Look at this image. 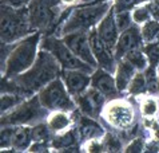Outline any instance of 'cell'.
Returning a JSON list of instances; mask_svg holds the SVG:
<instances>
[{
    "instance_id": "52a82bcc",
    "label": "cell",
    "mask_w": 159,
    "mask_h": 153,
    "mask_svg": "<svg viewBox=\"0 0 159 153\" xmlns=\"http://www.w3.org/2000/svg\"><path fill=\"white\" fill-rule=\"evenodd\" d=\"M43 48L50 51L58 62L64 67V70H83L86 73L92 74L95 71V67L86 63L79 57L72 52V50L66 44L64 40L58 38H47L43 43Z\"/></svg>"
},
{
    "instance_id": "e0dca14e",
    "label": "cell",
    "mask_w": 159,
    "mask_h": 153,
    "mask_svg": "<svg viewBox=\"0 0 159 153\" xmlns=\"http://www.w3.org/2000/svg\"><path fill=\"white\" fill-rule=\"evenodd\" d=\"M136 73H138V70L126 59H122L119 62L115 67V82L119 91H125L126 89H129L131 79L134 78Z\"/></svg>"
},
{
    "instance_id": "74e56055",
    "label": "cell",
    "mask_w": 159,
    "mask_h": 153,
    "mask_svg": "<svg viewBox=\"0 0 159 153\" xmlns=\"http://www.w3.org/2000/svg\"><path fill=\"white\" fill-rule=\"evenodd\" d=\"M144 152H159V141L157 140H152L146 144V148H144Z\"/></svg>"
},
{
    "instance_id": "d6986e66",
    "label": "cell",
    "mask_w": 159,
    "mask_h": 153,
    "mask_svg": "<svg viewBox=\"0 0 159 153\" xmlns=\"http://www.w3.org/2000/svg\"><path fill=\"white\" fill-rule=\"evenodd\" d=\"M78 132L82 138L91 140V138H99L104 134V130L92 117H79V126Z\"/></svg>"
},
{
    "instance_id": "ffe728a7",
    "label": "cell",
    "mask_w": 159,
    "mask_h": 153,
    "mask_svg": "<svg viewBox=\"0 0 159 153\" xmlns=\"http://www.w3.org/2000/svg\"><path fill=\"white\" fill-rule=\"evenodd\" d=\"M47 125L54 133H63L72 125V118L66 110H54L47 117Z\"/></svg>"
},
{
    "instance_id": "836d02e7",
    "label": "cell",
    "mask_w": 159,
    "mask_h": 153,
    "mask_svg": "<svg viewBox=\"0 0 159 153\" xmlns=\"http://www.w3.org/2000/svg\"><path fill=\"white\" fill-rule=\"evenodd\" d=\"M144 148H146L144 138L138 137V138H134V140H132V141L129 144V145H126L125 152H132V153L144 152Z\"/></svg>"
},
{
    "instance_id": "f546056e",
    "label": "cell",
    "mask_w": 159,
    "mask_h": 153,
    "mask_svg": "<svg viewBox=\"0 0 159 153\" xmlns=\"http://www.w3.org/2000/svg\"><path fill=\"white\" fill-rule=\"evenodd\" d=\"M104 151L107 152H119L122 151V140L116 136H114L112 133H107L104 136Z\"/></svg>"
},
{
    "instance_id": "2e32d148",
    "label": "cell",
    "mask_w": 159,
    "mask_h": 153,
    "mask_svg": "<svg viewBox=\"0 0 159 153\" xmlns=\"http://www.w3.org/2000/svg\"><path fill=\"white\" fill-rule=\"evenodd\" d=\"M91 85H92V87L99 90L106 97H115L119 91L116 87L115 78L111 75V71H107V70L102 69V67L92 73Z\"/></svg>"
},
{
    "instance_id": "8992f818",
    "label": "cell",
    "mask_w": 159,
    "mask_h": 153,
    "mask_svg": "<svg viewBox=\"0 0 159 153\" xmlns=\"http://www.w3.org/2000/svg\"><path fill=\"white\" fill-rule=\"evenodd\" d=\"M39 100L47 110H72L75 105L64 81L55 78L39 93Z\"/></svg>"
},
{
    "instance_id": "7a4b0ae2",
    "label": "cell",
    "mask_w": 159,
    "mask_h": 153,
    "mask_svg": "<svg viewBox=\"0 0 159 153\" xmlns=\"http://www.w3.org/2000/svg\"><path fill=\"white\" fill-rule=\"evenodd\" d=\"M39 40H40V34L36 32L11 46L7 59L4 61V63H2L6 78H15L27 71L35 63L39 55Z\"/></svg>"
},
{
    "instance_id": "ac0fdd59",
    "label": "cell",
    "mask_w": 159,
    "mask_h": 153,
    "mask_svg": "<svg viewBox=\"0 0 159 153\" xmlns=\"http://www.w3.org/2000/svg\"><path fill=\"white\" fill-rule=\"evenodd\" d=\"M79 132L78 129H68L66 130L63 133H59L58 137H55L54 140H52L51 145L54 149L59 151V152H75L76 151V148L75 146V144H76L79 140Z\"/></svg>"
},
{
    "instance_id": "e575fe53",
    "label": "cell",
    "mask_w": 159,
    "mask_h": 153,
    "mask_svg": "<svg viewBox=\"0 0 159 153\" xmlns=\"http://www.w3.org/2000/svg\"><path fill=\"white\" fill-rule=\"evenodd\" d=\"M2 2H3V4H6V6H10L14 8H23L27 6V4H30L32 0H2Z\"/></svg>"
},
{
    "instance_id": "7c38bea8",
    "label": "cell",
    "mask_w": 159,
    "mask_h": 153,
    "mask_svg": "<svg viewBox=\"0 0 159 153\" xmlns=\"http://www.w3.org/2000/svg\"><path fill=\"white\" fill-rule=\"evenodd\" d=\"M143 37H142V31L139 27L131 26L130 28H127L126 31H123L119 35V39L115 46V57L116 58H123L129 51L136 50L143 44Z\"/></svg>"
},
{
    "instance_id": "44dd1931",
    "label": "cell",
    "mask_w": 159,
    "mask_h": 153,
    "mask_svg": "<svg viewBox=\"0 0 159 153\" xmlns=\"http://www.w3.org/2000/svg\"><path fill=\"white\" fill-rule=\"evenodd\" d=\"M32 141V128H30L28 125H17L14 129V136H12V148L14 149H28Z\"/></svg>"
},
{
    "instance_id": "d4e9b609",
    "label": "cell",
    "mask_w": 159,
    "mask_h": 153,
    "mask_svg": "<svg viewBox=\"0 0 159 153\" xmlns=\"http://www.w3.org/2000/svg\"><path fill=\"white\" fill-rule=\"evenodd\" d=\"M23 94H17L16 91H4L2 93V113H7V111L12 110L15 106H17L20 102H23Z\"/></svg>"
},
{
    "instance_id": "7bdbcfd3",
    "label": "cell",
    "mask_w": 159,
    "mask_h": 153,
    "mask_svg": "<svg viewBox=\"0 0 159 153\" xmlns=\"http://www.w3.org/2000/svg\"><path fill=\"white\" fill-rule=\"evenodd\" d=\"M99 2H100V3H103V2H108V0H99Z\"/></svg>"
},
{
    "instance_id": "83f0119b",
    "label": "cell",
    "mask_w": 159,
    "mask_h": 153,
    "mask_svg": "<svg viewBox=\"0 0 159 153\" xmlns=\"http://www.w3.org/2000/svg\"><path fill=\"white\" fill-rule=\"evenodd\" d=\"M115 20L118 24V28L120 32L126 31L127 28H130L132 22V16H131V11L129 10H123V11H116L115 12Z\"/></svg>"
},
{
    "instance_id": "cb8c5ba5",
    "label": "cell",
    "mask_w": 159,
    "mask_h": 153,
    "mask_svg": "<svg viewBox=\"0 0 159 153\" xmlns=\"http://www.w3.org/2000/svg\"><path fill=\"white\" fill-rule=\"evenodd\" d=\"M142 37L146 43L159 42V22L155 19L148 20L146 24L142 26Z\"/></svg>"
},
{
    "instance_id": "6da1fadb",
    "label": "cell",
    "mask_w": 159,
    "mask_h": 153,
    "mask_svg": "<svg viewBox=\"0 0 159 153\" xmlns=\"http://www.w3.org/2000/svg\"><path fill=\"white\" fill-rule=\"evenodd\" d=\"M59 65L58 59L50 51L43 50L39 52L35 63L23 74L15 76L12 82L21 94L39 91L58 76Z\"/></svg>"
},
{
    "instance_id": "8fae6325",
    "label": "cell",
    "mask_w": 159,
    "mask_h": 153,
    "mask_svg": "<svg viewBox=\"0 0 159 153\" xmlns=\"http://www.w3.org/2000/svg\"><path fill=\"white\" fill-rule=\"evenodd\" d=\"M104 97H106L104 94H102L99 90L92 87V89H87L84 93L75 97V102L79 106V110L84 116L96 118L100 111L103 110Z\"/></svg>"
},
{
    "instance_id": "5bb4252c",
    "label": "cell",
    "mask_w": 159,
    "mask_h": 153,
    "mask_svg": "<svg viewBox=\"0 0 159 153\" xmlns=\"http://www.w3.org/2000/svg\"><path fill=\"white\" fill-rule=\"evenodd\" d=\"M114 8H111L106 15L103 16V19L99 22L96 31L100 35V38L104 40L111 48H115L116 42L119 39V28L115 20V12H112Z\"/></svg>"
},
{
    "instance_id": "d6a6232c",
    "label": "cell",
    "mask_w": 159,
    "mask_h": 153,
    "mask_svg": "<svg viewBox=\"0 0 159 153\" xmlns=\"http://www.w3.org/2000/svg\"><path fill=\"white\" fill-rule=\"evenodd\" d=\"M15 128H4L2 129V149L6 151L7 148H12V136Z\"/></svg>"
},
{
    "instance_id": "603a6c76",
    "label": "cell",
    "mask_w": 159,
    "mask_h": 153,
    "mask_svg": "<svg viewBox=\"0 0 159 153\" xmlns=\"http://www.w3.org/2000/svg\"><path fill=\"white\" fill-rule=\"evenodd\" d=\"M131 16H132V22L136 26H143L146 24L148 20L152 19V13H151V7L150 4H140L136 6L134 10L131 11Z\"/></svg>"
},
{
    "instance_id": "ab89813d",
    "label": "cell",
    "mask_w": 159,
    "mask_h": 153,
    "mask_svg": "<svg viewBox=\"0 0 159 153\" xmlns=\"http://www.w3.org/2000/svg\"><path fill=\"white\" fill-rule=\"evenodd\" d=\"M79 2H82V0H60V3L64 6H72V4H76Z\"/></svg>"
},
{
    "instance_id": "f1b7e54d",
    "label": "cell",
    "mask_w": 159,
    "mask_h": 153,
    "mask_svg": "<svg viewBox=\"0 0 159 153\" xmlns=\"http://www.w3.org/2000/svg\"><path fill=\"white\" fill-rule=\"evenodd\" d=\"M144 54L147 55L150 67L157 69L159 65V43L158 42L148 43L147 46L144 47Z\"/></svg>"
},
{
    "instance_id": "5b68a950",
    "label": "cell",
    "mask_w": 159,
    "mask_h": 153,
    "mask_svg": "<svg viewBox=\"0 0 159 153\" xmlns=\"http://www.w3.org/2000/svg\"><path fill=\"white\" fill-rule=\"evenodd\" d=\"M46 116V107L42 105L39 97H32L31 100L20 102L12 110L7 111L2 117V125H30L38 122Z\"/></svg>"
},
{
    "instance_id": "4316f807",
    "label": "cell",
    "mask_w": 159,
    "mask_h": 153,
    "mask_svg": "<svg viewBox=\"0 0 159 153\" xmlns=\"http://www.w3.org/2000/svg\"><path fill=\"white\" fill-rule=\"evenodd\" d=\"M139 110L143 117H147V118L148 117H154V116H157L159 110V103L154 97H146L140 102Z\"/></svg>"
},
{
    "instance_id": "9a60e30c",
    "label": "cell",
    "mask_w": 159,
    "mask_h": 153,
    "mask_svg": "<svg viewBox=\"0 0 159 153\" xmlns=\"http://www.w3.org/2000/svg\"><path fill=\"white\" fill-rule=\"evenodd\" d=\"M90 75V73H86L83 70H64L63 81L70 94L76 97L79 94L84 93L91 83Z\"/></svg>"
},
{
    "instance_id": "4dcf8cb0",
    "label": "cell",
    "mask_w": 159,
    "mask_h": 153,
    "mask_svg": "<svg viewBox=\"0 0 159 153\" xmlns=\"http://www.w3.org/2000/svg\"><path fill=\"white\" fill-rule=\"evenodd\" d=\"M50 128H48V125L43 124H38L35 125L32 128V138L34 141H42V142H46L48 138H50Z\"/></svg>"
},
{
    "instance_id": "4fadbf2b",
    "label": "cell",
    "mask_w": 159,
    "mask_h": 153,
    "mask_svg": "<svg viewBox=\"0 0 159 153\" xmlns=\"http://www.w3.org/2000/svg\"><path fill=\"white\" fill-rule=\"evenodd\" d=\"M30 22L32 28H43L52 23L56 16L55 8L47 6L42 0H32L30 3Z\"/></svg>"
},
{
    "instance_id": "30bf717a",
    "label": "cell",
    "mask_w": 159,
    "mask_h": 153,
    "mask_svg": "<svg viewBox=\"0 0 159 153\" xmlns=\"http://www.w3.org/2000/svg\"><path fill=\"white\" fill-rule=\"evenodd\" d=\"M88 37H90L91 48L96 59V63L102 69H104L107 71H112L115 69V57L112 54V48L100 38V35L98 34L96 30L88 32Z\"/></svg>"
},
{
    "instance_id": "f35d334b",
    "label": "cell",
    "mask_w": 159,
    "mask_h": 153,
    "mask_svg": "<svg viewBox=\"0 0 159 153\" xmlns=\"http://www.w3.org/2000/svg\"><path fill=\"white\" fill-rule=\"evenodd\" d=\"M151 136L154 140L159 141V121H157V122H154L152 128H151Z\"/></svg>"
},
{
    "instance_id": "60d3db41",
    "label": "cell",
    "mask_w": 159,
    "mask_h": 153,
    "mask_svg": "<svg viewBox=\"0 0 159 153\" xmlns=\"http://www.w3.org/2000/svg\"><path fill=\"white\" fill-rule=\"evenodd\" d=\"M150 2H152V0H136V3H139V4H144V3H150Z\"/></svg>"
},
{
    "instance_id": "8d00e7d4",
    "label": "cell",
    "mask_w": 159,
    "mask_h": 153,
    "mask_svg": "<svg viewBox=\"0 0 159 153\" xmlns=\"http://www.w3.org/2000/svg\"><path fill=\"white\" fill-rule=\"evenodd\" d=\"M47 145L46 142L42 141H34V144H31L28 148V152H47Z\"/></svg>"
},
{
    "instance_id": "7402d4cb",
    "label": "cell",
    "mask_w": 159,
    "mask_h": 153,
    "mask_svg": "<svg viewBox=\"0 0 159 153\" xmlns=\"http://www.w3.org/2000/svg\"><path fill=\"white\" fill-rule=\"evenodd\" d=\"M122 59H126L129 63H131L132 66L135 67L138 71H144L147 67L150 66L148 65V59H147V55L144 52H142L139 48L136 50H131L126 54Z\"/></svg>"
},
{
    "instance_id": "484cf974",
    "label": "cell",
    "mask_w": 159,
    "mask_h": 153,
    "mask_svg": "<svg viewBox=\"0 0 159 153\" xmlns=\"http://www.w3.org/2000/svg\"><path fill=\"white\" fill-rule=\"evenodd\" d=\"M146 87H147V76L142 71H138L129 85V91L132 96H138V94H142L144 91Z\"/></svg>"
},
{
    "instance_id": "d590c367",
    "label": "cell",
    "mask_w": 159,
    "mask_h": 153,
    "mask_svg": "<svg viewBox=\"0 0 159 153\" xmlns=\"http://www.w3.org/2000/svg\"><path fill=\"white\" fill-rule=\"evenodd\" d=\"M134 3H136V0H115V10L116 11L129 10Z\"/></svg>"
},
{
    "instance_id": "1f68e13d",
    "label": "cell",
    "mask_w": 159,
    "mask_h": 153,
    "mask_svg": "<svg viewBox=\"0 0 159 153\" xmlns=\"http://www.w3.org/2000/svg\"><path fill=\"white\" fill-rule=\"evenodd\" d=\"M83 149L90 153H98V152H104V144L103 141H100L99 138H91L87 140Z\"/></svg>"
},
{
    "instance_id": "277c9868",
    "label": "cell",
    "mask_w": 159,
    "mask_h": 153,
    "mask_svg": "<svg viewBox=\"0 0 159 153\" xmlns=\"http://www.w3.org/2000/svg\"><path fill=\"white\" fill-rule=\"evenodd\" d=\"M110 10H111V3L108 2H103L96 6L76 8L70 13V16L61 26V34L67 35L76 31L91 30L95 24H99V22Z\"/></svg>"
},
{
    "instance_id": "b9f144b4",
    "label": "cell",
    "mask_w": 159,
    "mask_h": 153,
    "mask_svg": "<svg viewBox=\"0 0 159 153\" xmlns=\"http://www.w3.org/2000/svg\"><path fill=\"white\" fill-rule=\"evenodd\" d=\"M82 2H84V3H88V2H92V0H82Z\"/></svg>"
},
{
    "instance_id": "ba28073f",
    "label": "cell",
    "mask_w": 159,
    "mask_h": 153,
    "mask_svg": "<svg viewBox=\"0 0 159 153\" xmlns=\"http://www.w3.org/2000/svg\"><path fill=\"white\" fill-rule=\"evenodd\" d=\"M102 117L111 126L119 130H127L134 124L135 113L131 103H129L127 101L114 100L103 107Z\"/></svg>"
},
{
    "instance_id": "3957f363",
    "label": "cell",
    "mask_w": 159,
    "mask_h": 153,
    "mask_svg": "<svg viewBox=\"0 0 159 153\" xmlns=\"http://www.w3.org/2000/svg\"><path fill=\"white\" fill-rule=\"evenodd\" d=\"M32 28L30 22V12L25 8H14L2 6V42L10 43L21 39Z\"/></svg>"
},
{
    "instance_id": "9c48e42d",
    "label": "cell",
    "mask_w": 159,
    "mask_h": 153,
    "mask_svg": "<svg viewBox=\"0 0 159 153\" xmlns=\"http://www.w3.org/2000/svg\"><path fill=\"white\" fill-rule=\"evenodd\" d=\"M63 40L72 50L75 55L79 57L82 61H84L86 63L94 66V67L98 65L94 57V52H92L90 37H88L87 31H76V32L67 34V35H64Z\"/></svg>"
}]
</instances>
